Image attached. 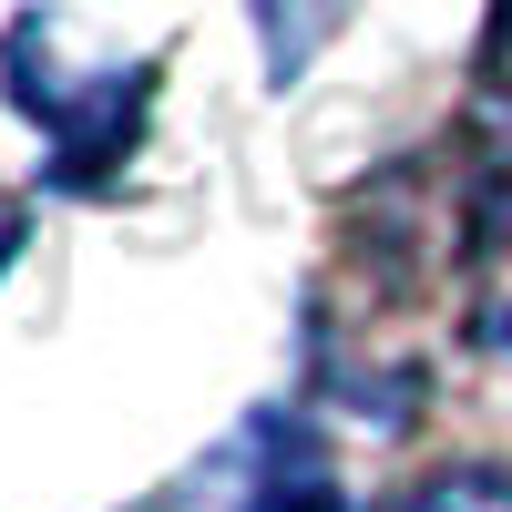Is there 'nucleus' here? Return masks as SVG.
Returning a JSON list of instances; mask_svg holds the SVG:
<instances>
[{"label":"nucleus","instance_id":"f03ea898","mask_svg":"<svg viewBox=\"0 0 512 512\" xmlns=\"http://www.w3.org/2000/svg\"><path fill=\"white\" fill-rule=\"evenodd\" d=\"M400 512H512V472H441V482H420Z\"/></svg>","mask_w":512,"mask_h":512},{"label":"nucleus","instance_id":"f257e3e1","mask_svg":"<svg viewBox=\"0 0 512 512\" xmlns=\"http://www.w3.org/2000/svg\"><path fill=\"white\" fill-rule=\"evenodd\" d=\"M185 512H338V502H328V482H318L297 451L277 461L267 441H246V451H226L216 472L195 482V502H185Z\"/></svg>","mask_w":512,"mask_h":512}]
</instances>
